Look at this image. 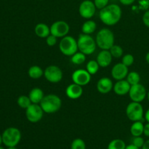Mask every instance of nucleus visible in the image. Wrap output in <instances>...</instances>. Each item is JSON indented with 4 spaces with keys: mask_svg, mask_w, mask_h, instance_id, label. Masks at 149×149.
I'll return each instance as SVG.
<instances>
[{
    "mask_svg": "<svg viewBox=\"0 0 149 149\" xmlns=\"http://www.w3.org/2000/svg\"><path fill=\"white\" fill-rule=\"evenodd\" d=\"M122 9L118 4H111L100 10L99 18L105 25L112 26L119 23L122 18Z\"/></svg>",
    "mask_w": 149,
    "mask_h": 149,
    "instance_id": "f257e3e1",
    "label": "nucleus"
},
{
    "mask_svg": "<svg viewBox=\"0 0 149 149\" xmlns=\"http://www.w3.org/2000/svg\"><path fill=\"white\" fill-rule=\"evenodd\" d=\"M97 46L101 49H109L115 45V36L113 31L109 29H102L97 32L95 37Z\"/></svg>",
    "mask_w": 149,
    "mask_h": 149,
    "instance_id": "f03ea898",
    "label": "nucleus"
},
{
    "mask_svg": "<svg viewBox=\"0 0 149 149\" xmlns=\"http://www.w3.org/2000/svg\"><path fill=\"white\" fill-rule=\"evenodd\" d=\"M39 105L45 113H54L61 109L62 100L61 97L56 95L49 94L45 95Z\"/></svg>",
    "mask_w": 149,
    "mask_h": 149,
    "instance_id": "7ed1b4c3",
    "label": "nucleus"
},
{
    "mask_svg": "<svg viewBox=\"0 0 149 149\" xmlns=\"http://www.w3.org/2000/svg\"><path fill=\"white\" fill-rule=\"evenodd\" d=\"M77 44L79 50L86 55H90L94 53L97 47L95 39H93L90 35L85 33L79 34L77 39Z\"/></svg>",
    "mask_w": 149,
    "mask_h": 149,
    "instance_id": "20e7f679",
    "label": "nucleus"
},
{
    "mask_svg": "<svg viewBox=\"0 0 149 149\" xmlns=\"http://www.w3.org/2000/svg\"><path fill=\"white\" fill-rule=\"evenodd\" d=\"M2 143L7 147L16 146L21 140V132L20 130L14 127L7 128L3 132Z\"/></svg>",
    "mask_w": 149,
    "mask_h": 149,
    "instance_id": "39448f33",
    "label": "nucleus"
},
{
    "mask_svg": "<svg viewBox=\"0 0 149 149\" xmlns=\"http://www.w3.org/2000/svg\"><path fill=\"white\" fill-rule=\"evenodd\" d=\"M59 49L61 53L65 56H72L78 51V44L73 36H65L61 39L59 43Z\"/></svg>",
    "mask_w": 149,
    "mask_h": 149,
    "instance_id": "423d86ee",
    "label": "nucleus"
},
{
    "mask_svg": "<svg viewBox=\"0 0 149 149\" xmlns=\"http://www.w3.org/2000/svg\"><path fill=\"white\" fill-rule=\"evenodd\" d=\"M127 117L132 122L142 121L144 117L143 107L141 103L132 101L126 108Z\"/></svg>",
    "mask_w": 149,
    "mask_h": 149,
    "instance_id": "0eeeda50",
    "label": "nucleus"
},
{
    "mask_svg": "<svg viewBox=\"0 0 149 149\" xmlns=\"http://www.w3.org/2000/svg\"><path fill=\"white\" fill-rule=\"evenodd\" d=\"M44 77L49 82L58 83L63 79V74L61 68L55 65H51L47 67L44 71Z\"/></svg>",
    "mask_w": 149,
    "mask_h": 149,
    "instance_id": "6e6552de",
    "label": "nucleus"
},
{
    "mask_svg": "<svg viewBox=\"0 0 149 149\" xmlns=\"http://www.w3.org/2000/svg\"><path fill=\"white\" fill-rule=\"evenodd\" d=\"M44 113L45 112L39 104L32 103L26 109V119L31 123H37L42 120Z\"/></svg>",
    "mask_w": 149,
    "mask_h": 149,
    "instance_id": "1a4fd4ad",
    "label": "nucleus"
},
{
    "mask_svg": "<svg viewBox=\"0 0 149 149\" xmlns=\"http://www.w3.org/2000/svg\"><path fill=\"white\" fill-rule=\"evenodd\" d=\"M146 89L141 83L132 85L129 92V96L131 100L137 103H141L147 97Z\"/></svg>",
    "mask_w": 149,
    "mask_h": 149,
    "instance_id": "9d476101",
    "label": "nucleus"
},
{
    "mask_svg": "<svg viewBox=\"0 0 149 149\" xmlns=\"http://www.w3.org/2000/svg\"><path fill=\"white\" fill-rule=\"evenodd\" d=\"M70 26L67 22L64 20H58L51 25L50 34L54 35L57 38H63L69 33Z\"/></svg>",
    "mask_w": 149,
    "mask_h": 149,
    "instance_id": "9b49d317",
    "label": "nucleus"
},
{
    "mask_svg": "<svg viewBox=\"0 0 149 149\" xmlns=\"http://www.w3.org/2000/svg\"><path fill=\"white\" fill-rule=\"evenodd\" d=\"M96 7L91 0H84L80 4L79 13L81 17L85 19H90L94 16L96 12Z\"/></svg>",
    "mask_w": 149,
    "mask_h": 149,
    "instance_id": "f8f14e48",
    "label": "nucleus"
},
{
    "mask_svg": "<svg viewBox=\"0 0 149 149\" xmlns=\"http://www.w3.org/2000/svg\"><path fill=\"white\" fill-rule=\"evenodd\" d=\"M91 74L86 69H78L73 72L71 79L73 83L80 86H85L90 83L91 80Z\"/></svg>",
    "mask_w": 149,
    "mask_h": 149,
    "instance_id": "ddd939ff",
    "label": "nucleus"
},
{
    "mask_svg": "<svg viewBox=\"0 0 149 149\" xmlns=\"http://www.w3.org/2000/svg\"><path fill=\"white\" fill-rule=\"evenodd\" d=\"M129 73L128 67L124 65L122 63L115 64L111 69V76L116 81L125 79Z\"/></svg>",
    "mask_w": 149,
    "mask_h": 149,
    "instance_id": "4468645a",
    "label": "nucleus"
},
{
    "mask_svg": "<svg viewBox=\"0 0 149 149\" xmlns=\"http://www.w3.org/2000/svg\"><path fill=\"white\" fill-rule=\"evenodd\" d=\"M113 84L109 77H102L97 82V90L101 94H108L113 90Z\"/></svg>",
    "mask_w": 149,
    "mask_h": 149,
    "instance_id": "2eb2a0df",
    "label": "nucleus"
},
{
    "mask_svg": "<svg viewBox=\"0 0 149 149\" xmlns=\"http://www.w3.org/2000/svg\"><path fill=\"white\" fill-rule=\"evenodd\" d=\"M65 94L68 98L71 100H77L81 97L83 94V89L82 87L79 84L73 83V84H69L66 87L65 90Z\"/></svg>",
    "mask_w": 149,
    "mask_h": 149,
    "instance_id": "dca6fc26",
    "label": "nucleus"
},
{
    "mask_svg": "<svg viewBox=\"0 0 149 149\" xmlns=\"http://www.w3.org/2000/svg\"><path fill=\"white\" fill-rule=\"evenodd\" d=\"M130 87L131 85L126 79H122L116 81L113 84V90L116 95L122 96L129 93Z\"/></svg>",
    "mask_w": 149,
    "mask_h": 149,
    "instance_id": "f3484780",
    "label": "nucleus"
},
{
    "mask_svg": "<svg viewBox=\"0 0 149 149\" xmlns=\"http://www.w3.org/2000/svg\"><path fill=\"white\" fill-rule=\"evenodd\" d=\"M112 58L113 57H112L110 51L107 50V49H102L97 55L96 61L98 63L100 67L106 68L111 63Z\"/></svg>",
    "mask_w": 149,
    "mask_h": 149,
    "instance_id": "a211bd4d",
    "label": "nucleus"
},
{
    "mask_svg": "<svg viewBox=\"0 0 149 149\" xmlns=\"http://www.w3.org/2000/svg\"><path fill=\"white\" fill-rule=\"evenodd\" d=\"M29 97L32 103L39 104L43 97H45V94H44V92L42 89L39 88V87H35L31 90Z\"/></svg>",
    "mask_w": 149,
    "mask_h": 149,
    "instance_id": "6ab92c4d",
    "label": "nucleus"
},
{
    "mask_svg": "<svg viewBox=\"0 0 149 149\" xmlns=\"http://www.w3.org/2000/svg\"><path fill=\"white\" fill-rule=\"evenodd\" d=\"M34 32L40 38H47L50 34V27L45 23H39L34 28Z\"/></svg>",
    "mask_w": 149,
    "mask_h": 149,
    "instance_id": "aec40b11",
    "label": "nucleus"
},
{
    "mask_svg": "<svg viewBox=\"0 0 149 149\" xmlns=\"http://www.w3.org/2000/svg\"><path fill=\"white\" fill-rule=\"evenodd\" d=\"M144 125L142 121L134 122L130 127V133L133 137L141 136L143 134Z\"/></svg>",
    "mask_w": 149,
    "mask_h": 149,
    "instance_id": "412c9836",
    "label": "nucleus"
},
{
    "mask_svg": "<svg viewBox=\"0 0 149 149\" xmlns=\"http://www.w3.org/2000/svg\"><path fill=\"white\" fill-rule=\"evenodd\" d=\"M96 29H97V24H96L94 20H88L82 24L81 32H82V33L90 35L95 31Z\"/></svg>",
    "mask_w": 149,
    "mask_h": 149,
    "instance_id": "4be33fe9",
    "label": "nucleus"
},
{
    "mask_svg": "<svg viewBox=\"0 0 149 149\" xmlns=\"http://www.w3.org/2000/svg\"><path fill=\"white\" fill-rule=\"evenodd\" d=\"M29 77L33 79H38L44 76V71L39 65H32L28 71Z\"/></svg>",
    "mask_w": 149,
    "mask_h": 149,
    "instance_id": "5701e85b",
    "label": "nucleus"
},
{
    "mask_svg": "<svg viewBox=\"0 0 149 149\" xmlns=\"http://www.w3.org/2000/svg\"><path fill=\"white\" fill-rule=\"evenodd\" d=\"M126 78V80L130 83L131 86L139 84L140 81H141V76H140L139 73L136 72V71H131V72L128 73Z\"/></svg>",
    "mask_w": 149,
    "mask_h": 149,
    "instance_id": "b1692460",
    "label": "nucleus"
},
{
    "mask_svg": "<svg viewBox=\"0 0 149 149\" xmlns=\"http://www.w3.org/2000/svg\"><path fill=\"white\" fill-rule=\"evenodd\" d=\"M71 61L75 65H81L86 61V55L81 52H77L71 56Z\"/></svg>",
    "mask_w": 149,
    "mask_h": 149,
    "instance_id": "393cba45",
    "label": "nucleus"
},
{
    "mask_svg": "<svg viewBox=\"0 0 149 149\" xmlns=\"http://www.w3.org/2000/svg\"><path fill=\"white\" fill-rule=\"evenodd\" d=\"M126 143L121 139L112 140L108 145V149H125Z\"/></svg>",
    "mask_w": 149,
    "mask_h": 149,
    "instance_id": "a878e982",
    "label": "nucleus"
},
{
    "mask_svg": "<svg viewBox=\"0 0 149 149\" xmlns=\"http://www.w3.org/2000/svg\"><path fill=\"white\" fill-rule=\"evenodd\" d=\"M100 65H99L97 61H94V60H91V61H88L86 65V70L90 73L91 75H94L98 71Z\"/></svg>",
    "mask_w": 149,
    "mask_h": 149,
    "instance_id": "bb28decb",
    "label": "nucleus"
},
{
    "mask_svg": "<svg viewBox=\"0 0 149 149\" xmlns=\"http://www.w3.org/2000/svg\"><path fill=\"white\" fill-rule=\"evenodd\" d=\"M17 103L23 109H26L29 106H31L32 104L29 97L26 95L19 96L17 100Z\"/></svg>",
    "mask_w": 149,
    "mask_h": 149,
    "instance_id": "cd10ccee",
    "label": "nucleus"
},
{
    "mask_svg": "<svg viewBox=\"0 0 149 149\" xmlns=\"http://www.w3.org/2000/svg\"><path fill=\"white\" fill-rule=\"evenodd\" d=\"M109 51H110L113 58H120L123 56V49H122V47L118 45H113L111 47V48L109 49Z\"/></svg>",
    "mask_w": 149,
    "mask_h": 149,
    "instance_id": "c85d7f7f",
    "label": "nucleus"
},
{
    "mask_svg": "<svg viewBox=\"0 0 149 149\" xmlns=\"http://www.w3.org/2000/svg\"><path fill=\"white\" fill-rule=\"evenodd\" d=\"M71 149H86V143L81 138H76L72 141Z\"/></svg>",
    "mask_w": 149,
    "mask_h": 149,
    "instance_id": "c756f323",
    "label": "nucleus"
},
{
    "mask_svg": "<svg viewBox=\"0 0 149 149\" xmlns=\"http://www.w3.org/2000/svg\"><path fill=\"white\" fill-rule=\"evenodd\" d=\"M134 61H135L134 56L132 54H126L124 56H122V63L127 67L131 66L133 64Z\"/></svg>",
    "mask_w": 149,
    "mask_h": 149,
    "instance_id": "7c9ffc66",
    "label": "nucleus"
},
{
    "mask_svg": "<svg viewBox=\"0 0 149 149\" xmlns=\"http://www.w3.org/2000/svg\"><path fill=\"white\" fill-rule=\"evenodd\" d=\"M144 143H145V141L141 136L133 137L132 140V145L135 146L139 148H142L143 146L144 145Z\"/></svg>",
    "mask_w": 149,
    "mask_h": 149,
    "instance_id": "2f4dec72",
    "label": "nucleus"
},
{
    "mask_svg": "<svg viewBox=\"0 0 149 149\" xmlns=\"http://www.w3.org/2000/svg\"><path fill=\"white\" fill-rule=\"evenodd\" d=\"M58 42V38L52 34H49L46 38V43L49 47H53Z\"/></svg>",
    "mask_w": 149,
    "mask_h": 149,
    "instance_id": "473e14b6",
    "label": "nucleus"
},
{
    "mask_svg": "<svg viewBox=\"0 0 149 149\" xmlns=\"http://www.w3.org/2000/svg\"><path fill=\"white\" fill-rule=\"evenodd\" d=\"M94 4L96 8L101 10L109 4V0H94Z\"/></svg>",
    "mask_w": 149,
    "mask_h": 149,
    "instance_id": "72a5a7b5",
    "label": "nucleus"
},
{
    "mask_svg": "<svg viewBox=\"0 0 149 149\" xmlns=\"http://www.w3.org/2000/svg\"><path fill=\"white\" fill-rule=\"evenodd\" d=\"M142 20L144 25H145L146 27L149 28V10H147V11L144 13L143 15Z\"/></svg>",
    "mask_w": 149,
    "mask_h": 149,
    "instance_id": "f704fd0d",
    "label": "nucleus"
},
{
    "mask_svg": "<svg viewBox=\"0 0 149 149\" xmlns=\"http://www.w3.org/2000/svg\"><path fill=\"white\" fill-rule=\"evenodd\" d=\"M119 1H120L121 4H123V5L128 6L133 4L135 1V0H119Z\"/></svg>",
    "mask_w": 149,
    "mask_h": 149,
    "instance_id": "c9c22d12",
    "label": "nucleus"
},
{
    "mask_svg": "<svg viewBox=\"0 0 149 149\" xmlns=\"http://www.w3.org/2000/svg\"><path fill=\"white\" fill-rule=\"evenodd\" d=\"M143 135H145L146 137L149 138V122H147V124L144 125Z\"/></svg>",
    "mask_w": 149,
    "mask_h": 149,
    "instance_id": "e433bc0d",
    "label": "nucleus"
},
{
    "mask_svg": "<svg viewBox=\"0 0 149 149\" xmlns=\"http://www.w3.org/2000/svg\"><path fill=\"white\" fill-rule=\"evenodd\" d=\"M144 118L147 122H149V109L146 111L145 114H144Z\"/></svg>",
    "mask_w": 149,
    "mask_h": 149,
    "instance_id": "4c0bfd02",
    "label": "nucleus"
},
{
    "mask_svg": "<svg viewBox=\"0 0 149 149\" xmlns=\"http://www.w3.org/2000/svg\"><path fill=\"white\" fill-rule=\"evenodd\" d=\"M141 149H149V139L148 141H145V143H144V145L143 146L142 148Z\"/></svg>",
    "mask_w": 149,
    "mask_h": 149,
    "instance_id": "58836bf2",
    "label": "nucleus"
},
{
    "mask_svg": "<svg viewBox=\"0 0 149 149\" xmlns=\"http://www.w3.org/2000/svg\"><path fill=\"white\" fill-rule=\"evenodd\" d=\"M125 149H141V148H138V147H136L135 146L132 145V144L131 143V144H130V145L127 146L126 148H125Z\"/></svg>",
    "mask_w": 149,
    "mask_h": 149,
    "instance_id": "ea45409f",
    "label": "nucleus"
},
{
    "mask_svg": "<svg viewBox=\"0 0 149 149\" xmlns=\"http://www.w3.org/2000/svg\"><path fill=\"white\" fill-rule=\"evenodd\" d=\"M146 61L147 62V63L149 64V52H147L146 55Z\"/></svg>",
    "mask_w": 149,
    "mask_h": 149,
    "instance_id": "a19ab883",
    "label": "nucleus"
},
{
    "mask_svg": "<svg viewBox=\"0 0 149 149\" xmlns=\"http://www.w3.org/2000/svg\"><path fill=\"white\" fill-rule=\"evenodd\" d=\"M1 143H2V136H1V135H0V146H1Z\"/></svg>",
    "mask_w": 149,
    "mask_h": 149,
    "instance_id": "79ce46f5",
    "label": "nucleus"
},
{
    "mask_svg": "<svg viewBox=\"0 0 149 149\" xmlns=\"http://www.w3.org/2000/svg\"><path fill=\"white\" fill-rule=\"evenodd\" d=\"M7 149H17L16 148V146H13V147H8Z\"/></svg>",
    "mask_w": 149,
    "mask_h": 149,
    "instance_id": "37998d69",
    "label": "nucleus"
},
{
    "mask_svg": "<svg viewBox=\"0 0 149 149\" xmlns=\"http://www.w3.org/2000/svg\"><path fill=\"white\" fill-rule=\"evenodd\" d=\"M147 97H148V100L149 101V90L148 91V93H147Z\"/></svg>",
    "mask_w": 149,
    "mask_h": 149,
    "instance_id": "c03bdc74",
    "label": "nucleus"
},
{
    "mask_svg": "<svg viewBox=\"0 0 149 149\" xmlns=\"http://www.w3.org/2000/svg\"><path fill=\"white\" fill-rule=\"evenodd\" d=\"M0 149H4V148H3V147H1V146H0Z\"/></svg>",
    "mask_w": 149,
    "mask_h": 149,
    "instance_id": "a18cd8bd",
    "label": "nucleus"
},
{
    "mask_svg": "<svg viewBox=\"0 0 149 149\" xmlns=\"http://www.w3.org/2000/svg\"><path fill=\"white\" fill-rule=\"evenodd\" d=\"M40 1H42V0H40Z\"/></svg>",
    "mask_w": 149,
    "mask_h": 149,
    "instance_id": "49530a36",
    "label": "nucleus"
}]
</instances>
